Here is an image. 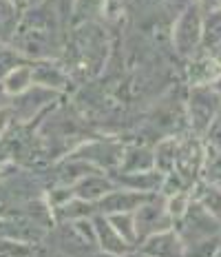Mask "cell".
Listing matches in <instances>:
<instances>
[{
    "label": "cell",
    "mask_w": 221,
    "mask_h": 257,
    "mask_svg": "<svg viewBox=\"0 0 221 257\" xmlns=\"http://www.w3.org/2000/svg\"><path fill=\"white\" fill-rule=\"evenodd\" d=\"M201 29H203V12L197 3H190L179 14L172 29V42L175 49L186 58H192L195 51L201 47Z\"/></svg>",
    "instance_id": "cell-1"
},
{
    "label": "cell",
    "mask_w": 221,
    "mask_h": 257,
    "mask_svg": "<svg viewBox=\"0 0 221 257\" xmlns=\"http://www.w3.org/2000/svg\"><path fill=\"white\" fill-rule=\"evenodd\" d=\"M177 233L184 246H188L208 237H217V233H221V222L214 215H210L199 202H190L188 211L181 217V228Z\"/></svg>",
    "instance_id": "cell-2"
},
{
    "label": "cell",
    "mask_w": 221,
    "mask_h": 257,
    "mask_svg": "<svg viewBox=\"0 0 221 257\" xmlns=\"http://www.w3.org/2000/svg\"><path fill=\"white\" fill-rule=\"evenodd\" d=\"M219 106H221V95L212 89V84L192 89L190 102H188V113H190L192 128L197 133H206L219 113Z\"/></svg>",
    "instance_id": "cell-3"
},
{
    "label": "cell",
    "mask_w": 221,
    "mask_h": 257,
    "mask_svg": "<svg viewBox=\"0 0 221 257\" xmlns=\"http://www.w3.org/2000/svg\"><path fill=\"white\" fill-rule=\"evenodd\" d=\"M133 219H135L137 239H142V242L155 233L168 231V228H172V224H175V219L166 211V202L157 200L155 195L133 213Z\"/></svg>",
    "instance_id": "cell-4"
},
{
    "label": "cell",
    "mask_w": 221,
    "mask_h": 257,
    "mask_svg": "<svg viewBox=\"0 0 221 257\" xmlns=\"http://www.w3.org/2000/svg\"><path fill=\"white\" fill-rule=\"evenodd\" d=\"M124 147L115 142H86L75 151L71 158H80L91 162L93 167L100 169H115L122 164Z\"/></svg>",
    "instance_id": "cell-5"
},
{
    "label": "cell",
    "mask_w": 221,
    "mask_h": 257,
    "mask_svg": "<svg viewBox=\"0 0 221 257\" xmlns=\"http://www.w3.org/2000/svg\"><path fill=\"white\" fill-rule=\"evenodd\" d=\"M153 195L148 193H142V191H117L113 189L111 193H106L104 197L98 202V211L102 215H117V213H135L144 202H148Z\"/></svg>",
    "instance_id": "cell-6"
},
{
    "label": "cell",
    "mask_w": 221,
    "mask_h": 257,
    "mask_svg": "<svg viewBox=\"0 0 221 257\" xmlns=\"http://www.w3.org/2000/svg\"><path fill=\"white\" fill-rule=\"evenodd\" d=\"M58 95V91L53 89H47V87H40V84H36V87H29L25 91V93L16 95L14 100V113L18 115L20 122H29L34 120L36 113L40 109H45L49 102H53Z\"/></svg>",
    "instance_id": "cell-7"
},
{
    "label": "cell",
    "mask_w": 221,
    "mask_h": 257,
    "mask_svg": "<svg viewBox=\"0 0 221 257\" xmlns=\"http://www.w3.org/2000/svg\"><path fill=\"white\" fill-rule=\"evenodd\" d=\"M139 253L144 257H186V246L181 242L179 233L168 228V231L155 233L144 239Z\"/></svg>",
    "instance_id": "cell-8"
},
{
    "label": "cell",
    "mask_w": 221,
    "mask_h": 257,
    "mask_svg": "<svg viewBox=\"0 0 221 257\" xmlns=\"http://www.w3.org/2000/svg\"><path fill=\"white\" fill-rule=\"evenodd\" d=\"M206 162V153H203L201 144L195 138L184 142H177V155H175V171L181 175L186 182H192L199 169Z\"/></svg>",
    "instance_id": "cell-9"
},
{
    "label": "cell",
    "mask_w": 221,
    "mask_h": 257,
    "mask_svg": "<svg viewBox=\"0 0 221 257\" xmlns=\"http://www.w3.org/2000/svg\"><path fill=\"white\" fill-rule=\"evenodd\" d=\"M93 226H95V237H98V246L104 253L111 255H124L131 250V244L115 231V226L109 222L106 215H95L93 217Z\"/></svg>",
    "instance_id": "cell-10"
},
{
    "label": "cell",
    "mask_w": 221,
    "mask_h": 257,
    "mask_svg": "<svg viewBox=\"0 0 221 257\" xmlns=\"http://www.w3.org/2000/svg\"><path fill=\"white\" fill-rule=\"evenodd\" d=\"M221 76V67L210 53L203 56H192L190 64H188V80L192 87H208Z\"/></svg>",
    "instance_id": "cell-11"
},
{
    "label": "cell",
    "mask_w": 221,
    "mask_h": 257,
    "mask_svg": "<svg viewBox=\"0 0 221 257\" xmlns=\"http://www.w3.org/2000/svg\"><path fill=\"white\" fill-rule=\"evenodd\" d=\"M71 189H73V195L80 197V200L100 202L106 193H111L113 189H115V184H113V180L104 178V175L91 173V175H86V178H82L80 182H75Z\"/></svg>",
    "instance_id": "cell-12"
},
{
    "label": "cell",
    "mask_w": 221,
    "mask_h": 257,
    "mask_svg": "<svg viewBox=\"0 0 221 257\" xmlns=\"http://www.w3.org/2000/svg\"><path fill=\"white\" fill-rule=\"evenodd\" d=\"M155 167V153L146 147H128L122 155L124 173H142Z\"/></svg>",
    "instance_id": "cell-13"
},
{
    "label": "cell",
    "mask_w": 221,
    "mask_h": 257,
    "mask_svg": "<svg viewBox=\"0 0 221 257\" xmlns=\"http://www.w3.org/2000/svg\"><path fill=\"white\" fill-rule=\"evenodd\" d=\"M164 184V173L161 171H142V173H126V178H122V186L131 191H142V193H153L161 189Z\"/></svg>",
    "instance_id": "cell-14"
},
{
    "label": "cell",
    "mask_w": 221,
    "mask_h": 257,
    "mask_svg": "<svg viewBox=\"0 0 221 257\" xmlns=\"http://www.w3.org/2000/svg\"><path fill=\"white\" fill-rule=\"evenodd\" d=\"M221 45V9L208 12L203 18V29H201V49L210 53Z\"/></svg>",
    "instance_id": "cell-15"
},
{
    "label": "cell",
    "mask_w": 221,
    "mask_h": 257,
    "mask_svg": "<svg viewBox=\"0 0 221 257\" xmlns=\"http://www.w3.org/2000/svg\"><path fill=\"white\" fill-rule=\"evenodd\" d=\"M20 18H23L20 9L9 5L7 0H0V42L16 38V34L20 29Z\"/></svg>",
    "instance_id": "cell-16"
},
{
    "label": "cell",
    "mask_w": 221,
    "mask_h": 257,
    "mask_svg": "<svg viewBox=\"0 0 221 257\" xmlns=\"http://www.w3.org/2000/svg\"><path fill=\"white\" fill-rule=\"evenodd\" d=\"M31 69H34V82L40 84V87L62 91L64 84H67V76H64L58 67H53V64H49V62H40Z\"/></svg>",
    "instance_id": "cell-17"
},
{
    "label": "cell",
    "mask_w": 221,
    "mask_h": 257,
    "mask_svg": "<svg viewBox=\"0 0 221 257\" xmlns=\"http://www.w3.org/2000/svg\"><path fill=\"white\" fill-rule=\"evenodd\" d=\"M0 82H3V87L7 89V93L12 95V98H16V95L25 93V91L34 84V69L20 64V67H16L12 73H7Z\"/></svg>",
    "instance_id": "cell-18"
},
{
    "label": "cell",
    "mask_w": 221,
    "mask_h": 257,
    "mask_svg": "<svg viewBox=\"0 0 221 257\" xmlns=\"http://www.w3.org/2000/svg\"><path fill=\"white\" fill-rule=\"evenodd\" d=\"M95 173V167L91 162H86V160H80V158H71L69 162L62 164L60 169V184L64 186H73L75 182H80L86 175Z\"/></svg>",
    "instance_id": "cell-19"
},
{
    "label": "cell",
    "mask_w": 221,
    "mask_h": 257,
    "mask_svg": "<svg viewBox=\"0 0 221 257\" xmlns=\"http://www.w3.org/2000/svg\"><path fill=\"white\" fill-rule=\"evenodd\" d=\"M175 155H177V140H164L155 149V167L161 173L175 171Z\"/></svg>",
    "instance_id": "cell-20"
},
{
    "label": "cell",
    "mask_w": 221,
    "mask_h": 257,
    "mask_svg": "<svg viewBox=\"0 0 221 257\" xmlns=\"http://www.w3.org/2000/svg\"><path fill=\"white\" fill-rule=\"evenodd\" d=\"M95 211H98V206H95L93 202H84V200H80V197H71L67 204L60 206V215L71 219V222H75V219L93 217Z\"/></svg>",
    "instance_id": "cell-21"
},
{
    "label": "cell",
    "mask_w": 221,
    "mask_h": 257,
    "mask_svg": "<svg viewBox=\"0 0 221 257\" xmlns=\"http://www.w3.org/2000/svg\"><path fill=\"white\" fill-rule=\"evenodd\" d=\"M109 222L115 226V231L126 239L128 244L137 242V231H135V219H133V213H117V215H111Z\"/></svg>",
    "instance_id": "cell-22"
},
{
    "label": "cell",
    "mask_w": 221,
    "mask_h": 257,
    "mask_svg": "<svg viewBox=\"0 0 221 257\" xmlns=\"http://www.w3.org/2000/svg\"><path fill=\"white\" fill-rule=\"evenodd\" d=\"M199 204L221 222V189L217 184H210L199 193Z\"/></svg>",
    "instance_id": "cell-23"
},
{
    "label": "cell",
    "mask_w": 221,
    "mask_h": 257,
    "mask_svg": "<svg viewBox=\"0 0 221 257\" xmlns=\"http://www.w3.org/2000/svg\"><path fill=\"white\" fill-rule=\"evenodd\" d=\"M23 64V53L12 49L7 42H0V80Z\"/></svg>",
    "instance_id": "cell-24"
},
{
    "label": "cell",
    "mask_w": 221,
    "mask_h": 257,
    "mask_svg": "<svg viewBox=\"0 0 221 257\" xmlns=\"http://www.w3.org/2000/svg\"><path fill=\"white\" fill-rule=\"evenodd\" d=\"M106 5V0H73V12L71 16L80 20H89L91 16L102 12V7Z\"/></svg>",
    "instance_id": "cell-25"
},
{
    "label": "cell",
    "mask_w": 221,
    "mask_h": 257,
    "mask_svg": "<svg viewBox=\"0 0 221 257\" xmlns=\"http://www.w3.org/2000/svg\"><path fill=\"white\" fill-rule=\"evenodd\" d=\"M188 206H190V200H188L186 193H175V195H170L168 200H166V211H168V215L175 219V222L184 217Z\"/></svg>",
    "instance_id": "cell-26"
},
{
    "label": "cell",
    "mask_w": 221,
    "mask_h": 257,
    "mask_svg": "<svg viewBox=\"0 0 221 257\" xmlns=\"http://www.w3.org/2000/svg\"><path fill=\"white\" fill-rule=\"evenodd\" d=\"M206 173L210 180V184H221V149H217V153L210 160H206Z\"/></svg>",
    "instance_id": "cell-27"
},
{
    "label": "cell",
    "mask_w": 221,
    "mask_h": 257,
    "mask_svg": "<svg viewBox=\"0 0 221 257\" xmlns=\"http://www.w3.org/2000/svg\"><path fill=\"white\" fill-rule=\"evenodd\" d=\"M51 5L56 12H60L64 16H71V12H73V0H53Z\"/></svg>",
    "instance_id": "cell-28"
},
{
    "label": "cell",
    "mask_w": 221,
    "mask_h": 257,
    "mask_svg": "<svg viewBox=\"0 0 221 257\" xmlns=\"http://www.w3.org/2000/svg\"><path fill=\"white\" fill-rule=\"evenodd\" d=\"M9 102H12V95L7 93V89H5L3 82H0V109H7Z\"/></svg>",
    "instance_id": "cell-29"
},
{
    "label": "cell",
    "mask_w": 221,
    "mask_h": 257,
    "mask_svg": "<svg viewBox=\"0 0 221 257\" xmlns=\"http://www.w3.org/2000/svg\"><path fill=\"white\" fill-rule=\"evenodd\" d=\"M7 124H9V109H0V136H3Z\"/></svg>",
    "instance_id": "cell-30"
},
{
    "label": "cell",
    "mask_w": 221,
    "mask_h": 257,
    "mask_svg": "<svg viewBox=\"0 0 221 257\" xmlns=\"http://www.w3.org/2000/svg\"><path fill=\"white\" fill-rule=\"evenodd\" d=\"M7 3H9V5H14L16 9H20V12L29 7V5H27V0H7Z\"/></svg>",
    "instance_id": "cell-31"
},
{
    "label": "cell",
    "mask_w": 221,
    "mask_h": 257,
    "mask_svg": "<svg viewBox=\"0 0 221 257\" xmlns=\"http://www.w3.org/2000/svg\"><path fill=\"white\" fill-rule=\"evenodd\" d=\"M210 56H212V58H214V60H217V62H219V67H221V45L217 47V49H212V51H210Z\"/></svg>",
    "instance_id": "cell-32"
},
{
    "label": "cell",
    "mask_w": 221,
    "mask_h": 257,
    "mask_svg": "<svg viewBox=\"0 0 221 257\" xmlns=\"http://www.w3.org/2000/svg\"><path fill=\"white\" fill-rule=\"evenodd\" d=\"M212 89H214V91H217V93L221 95V76H219V78L212 82Z\"/></svg>",
    "instance_id": "cell-33"
},
{
    "label": "cell",
    "mask_w": 221,
    "mask_h": 257,
    "mask_svg": "<svg viewBox=\"0 0 221 257\" xmlns=\"http://www.w3.org/2000/svg\"><path fill=\"white\" fill-rule=\"evenodd\" d=\"M47 0H27V5H29V7H38V5H45Z\"/></svg>",
    "instance_id": "cell-34"
},
{
    "label": "cell",
    "mask_w": 221,
    "mask_h": 257,
    "mask_svg": "<svg viewBox=\"0 0 221 257\" xmlns=\"http://www.w3.org/2000/svg\"><path fill=\"white\" fill-rule=\"evenodd\" d=\"M120 257H144L142 253H131V250H128V253H124V255H120Z\"/></svg>",
    "instance_id": "cell-35"
},
{
    "label": "cell",
    "mask_w": 221,
    "mask_h": 257,
    "mask_svg": "<svg viewBox=\"0 0 221 257\" xmlns=\"http://www.w3.org/2000/svg\"><path fill=\"white\" fill-rule=\"evenodd\" d=\"M212 257H221V246H219L217 250H214V255H212Z\"/></svg>",
    "instance_id": "cell-36"
},
{
    "label": "cell",
    "mask_w": 221,
    "mask_h": 257,
    "mask_svg": "<svg viewBox=\"0 0 221 257\" xmlns=\"http://www.w3.org/2000/svg\"><path fill=\"white\" fill-rule=\"evenodd\" d=\"M0 178H3V173H0Z\"/></svg>",
    "instance_id": "cell-37"
}]
</instances>
